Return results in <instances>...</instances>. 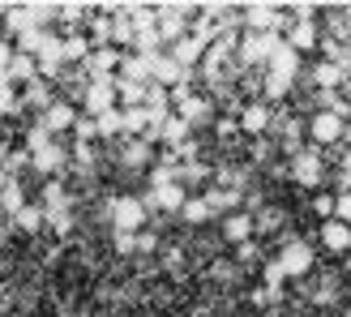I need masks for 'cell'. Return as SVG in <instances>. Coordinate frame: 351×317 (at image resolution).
I'll use <instances>...</instances> for the list:
<instances>
[{"label": "cell", "mask_w": 351, "mask_h": 317, "mask_svg": "<svg viewBox=\"0 0 351 317\" xmlns=\"http://www.w3.org/2000/svg\"><path fill=\"white\" fill-rule=\"evenodd\" d=\"M13 56H17V47H9L5 39H0V78L9 73V64H13Z\"/></svg>", "instance_id": "836d02e7"}, {"label": "cell", "mask_w": 351, "mask_h": 317, "mask_svg": "<svg viewBox=\"0 0 351 317\" xmlns=\"http://www.w3.org/2000/svg\"><path fill=\"white\" fill-rule=\"evenodd\" d=\"M0 206H5V215L26 210V202H22V185H17V180H0Z\"/></svg>", "instance_id": "4fadbf2b"}, {"label": "cell", "mask_w": 351, "mask_h": 317, "mask_svg": "<svg viewBox=\"0 0 351 317\" xmlns=\"http://www.w3.org/2000/svg\"><path fill=\"white\" fill-rule=\"evenodd\" d=\"M64 163V150L56 146V142H51V146H43L39 154H34V167H39V172H56Z\"/></svg>", "instance_id": "ffe728a7"}, {"label": "cell", "mask_w": 351, "mask_h": 317, "mask_svg": "<svg viewBox=\"0 0 351 317\" xmlns=\"http://www.w3.org/2000/svg\"><path fill=\"white\" fill-rule=\"evenodd\" d=\"M295 64H300V51H295L291 43H283V47L270 56V78H291Z\"/></svg>", "instance_id": "9c48e42d"}, {"label": "cell", "mask_w": 351, "mask_h": 317, "mask_svg": "<svg viewBox=\"0 0 351 317\" xmlns=\"http://www.w3.org/2000/svg\"><path fill=\"white\" fill-rule=\"evenodd\" d=\"M13 108H17V95H13L9 73H5V78H0V116H5V112H13Z\"/></svg>", "instance_id": "83f0119b"}, {"label": "cell", "mask_w": 351, "mask_h": 317, "mask_svg": "<svg viewBox=\"0 0 351 317\" xmlns=\"http://www.w3.org/2000/svg\"><path fill=\"white\" fill-rule=\"evenodd\" d=\"M210 206H215V210H223V206H232L236 202V193H210V198H206Z\"/></svg>", "instance_id": "d590c367"}, {"label": "cell", "mask_w": 351, "mask_h": 317, "mask_svg": "<svg viewBox=\"0 0 351 317\" xmlns=\"http://www.w3.org/2000/svg\"><path fill=\"white\" fill-rule=\"evenodd\" d=\"M335 215H339V223H351V189L335 198Z\"/></svg>", "instance_id": "1f68e13d"}, {"label": "cell", "mask_w": 351, "mask_h": 317, "mask_svg": "<svg viewBox=\"0 0 351 317\" xmlns=\"http://www.w3.org/2000/svg\"><path fill=\"white\" fill-rule=\"evenodd\" d=\"M73 129H77L82 142H90V137L99 133V120H95V116H77V125H73Z\"/></svg>", "instance_id": "4dcf8cb0"}, {"label": "cell", "mask_w": 351, "mask_h": 317, "mask_svg": "<svg viewBox=\"0 0 351 317\" xmlns=\"http://www.w3.org/2000/svg\"><path fill=\"white\" fill-rule=\"evenodd\" d=\"M39 125H43L47 133H64L69 125H77V112L69 108V103H51V108L43 112V120H39Z\"/></svg>", "instance_id": "52a82bcc"}, {"label": "cell", "mask_w": 351, "mask_h": 317, "mask_svg": "<svg viewBox=\"0 0 351 317\" xmlns=\"http://www.w3.org/2000/svg\"><path fill=\"white\" fill-rule=\"evenodd\" d=\"M322 240H326V249L343 253L347 244H351V227H347V223H339V219H326V227H322Z\"/></svg>", "instance_id": "30bf717a"}, {"label": "cell", "mask_w": 351, "mask_h": 317, "mask_svg": "<svg viewBox=\"0 0 351 317\" xmlns=\"http://www.w3.org/2000/svg\"><path fill=\"white\" fill-rule=\"evenodd\" d=\"M240 125L249 129V133H266V129H270V112L261 108V103H253V108L240 116Z\"/></svg>", "instance_id": "d6986e66"}, {"label": "cell", "mask_w": 351, "mask_h": 317, "mask_svg": "<svg viewBox=\"0 0 351 317\" xmlns=\"http://www.w3.org/2000/svg\"><path fill=\"white\" fill-rule=\"evenodd\" d=\"M313 210H317L322 219H330V215H335V198L326 193V198H317V202H313Z\"/></svg>", "instance_id": "e575fe53"}, {"label": "cell", "mask_w": 351, "mask_h": 317, "mask_svg": "<svg viewBox=\"0 0 351 317\" xmlns=\"http://www.w3.org/2000/svg\"><path fill=\"white\" fill-rule=\"evenodd\" d=\"M184 137H189V125L180 116H167L163 125H159V142H171V146H184Z\"/></svg>", "instance_id": "9a60e30c"}, {"label": "cell", "mask_w": 351, "mask_h": 317, "mask_svg": "<svg viewBox=\"0 0 351 317\" xmlns=\"http://www.w3.org/2000/svg\"><path fill=\"white\" fill-rule=\"evenodd\" d=\"M99 133H108V137L125 133V112H108V116H99Z\"/></svg>", "instance_id": "484cf974"}, {"label": "cell", "mask_w": 351, "mask_h": 317, "mask_svg": "<svg viewBox=\"0 0 351 317\" xmlns=\"http://www.w3.org/2000/svg\"><path fill=\"white\" fill-rule=\"evenodd\" d=\"M47 43H51L47 30H26V34H17V51H22V56H30V51H43Z\"/></svg>", "instance_id": "ac0fdd59"}, {"label": "cell", "mask_w": 351, "mask_h": 317, "mask_svg": "<svg viewBox=\"0 0 351 317\" xmlns=\"http://www.w3.org/2000/svg\"><path fill=\"white\" fill-rule=\"evenodd\" d=\"M125 133H150V112L146 108H125Z\"/></svg>", "instance_id": "603a6c76"}, {"label": "cell", "mask_w": 351, "mask_h": 317, "mask_svg": "<svg viewBox=\"0 0 351 317\" xmlns=\"http://www.w3.org/2000/svg\"><path fill=\"white\" fill-rule=\"evenodd\" d=\"M116 112V78H95L90 91H86V116H108Z\"/></svg>", "instance_id": "7a4b0ae2"}, {"label": "cell", "mask_w": 351, "mask_h": 317, "mask_svg": "<svg viewBox=\"0 0 351 317\" xmlns=\"http://www.w3.org/2000/svg\"><path fill=\"white\" fill-rule=\"evenodd\" d=\"M308 137L313 142H339L343 137V116L339 112H317L308 120Z\"/></svg>", "instance_id": "5b68a950"}, {"label": "cell", "mask_w": 351, "mask_h": 317, "mask_svg": "<svg viewBox=\"0 0 351 317\" xmlns=\"http://www.w3.org/2000/svg\"><path fill=\"white\" fill-rule=\"evenodd\" d=\"M180 78H184V64L176 56H154V86H163V91L171 86V91H176Z\"/></svg>", "instance_id": "8992f818"}, {"label": "cell", "mask_w": 351, "mask_h": 317, "mask_svg": "<svg viewBox=\"0 0 351 317\" xmlns=\"http://www.w3.org/2000/svg\"><path fill=\"white\" fill-rule=\"evenodd\" d=\"M112 223H116V232L133 236L137 227L146 223V202L142 198H116L112 202Z\"/></svg>", "instance_id": "6da1fadb"}, {"label": "cell", "mask_w": 351, "mask_h": 317, "mask_svg": "<svg viewBox=\"0 0 351 317\" xmlns=\"http://www.w3.org/2000/svg\"><path fill=\"white\" fill-rule=\"evenodd\" d=\"M278 47H283V39H278L274 30H270V34H253V30H249V34H244V43H240V56H244V60H270Z\"/></svg>", "instance_id": "277c9868"}, {"label": "cell", "mask_w": 351, "mask_h": 317, "mask_svg": "<svg viewBox=\"0 0 351 317\" xmlns=\"http://www.w3.org/2000/svg\"><path fill=\"white\" fill-rule=\"evenodd\" d=\"M291 176H295L300 185H317V180H322V158H313V154H295Z\"/></svg>", "instance_id": "8fae6325"}, {"label": "cell", "mask_w": 351, "mask_h": 317, "mask_svg": "<svg viewBox=\"0 0 351 317\" xmlns=\"http://www.w3.org/2000/svg\"><path fill=\"white\" fill-rule=\"evenodd\" d=\"M278 270H283V279H300V274H308L313 270V249L304 240H291L283 253H278V261H274Z\"/></svg>", "instance_id": "3957f363"}, {"label": "cell", "mask_w": 351, "mask_h": 317, "mask_svg": "<svg viewBox=\"0 0 351 317\" xmlns=\"http://www.w3.org/2000/svg\"><path fill=\"white\" fill-rule=\"evenodd\" d=\"M180 13H184V9H163V13H159V39H180V34H184Z\"/></svg>", "instance_id": "2e32d148"}, {"label": "cell", "mask_w": 351, "mask_h": 317, "mask_svg": "<svg viewBox=\"0 0 351 317\" xmlns=\"http://www.w3.org/2000/svg\"><path fill=\"white\" fill-rule=\"evenodd\" d=\"M313 39H317V26H313V22H300V26L291 30V39H287V43H291L295 51H304V47H313Z\"/></svg>", "instance_id": "cb8c5ba5"}, {"label": "cell", "mask_w": 351, "mask_h": 317, "mask_svg": "<svg viewBox=\"0 0 351 317\" xmlns=\"http://www.w3.org/2000/svg\"><path fill=\"white\" fill-rule=\"evenodd\" d=\"M13 223L22 227V232H39V223H43V210L26 206V210H17V215H13Z\"/></svg>", "instance_id": "d4e9b609"}, {"label": "cell", "mask_w": 351, "mask_h": 317, "mask_svg": "<svg viewBox=\"0 0 351 317\" xmlns=\"http://www.w3.org/2000/svg\"><path fill=\"white\" fill-rule=\"evenodd\" d=\"M171 56H176V60H180V64L189 69L193 60L202 56V39H197V34H193V39H180V43H176V51H171Z\"/></svg>", "instance_id": "7402d4cb"}, {"label": "cell", "mask_w": 351, "mask_h": 317, "mask_svg": "<svg viewBox=\"0 0 351 317\" xmlns=\"http://www.w3.org/2000/svg\"><path fill=\"white\" fill-rule=\"evenodd\" d=\"M34 73H39V60H30V56H22V51H17L13 56V64H9V82H34Z\"/></svg>", "instance_id": "5bb4252c"}, {"label": "cell", "mask_w": 351, "mask_h": 317, "mask_svg": "<svg viewBox=\"0 0 351 317\" xmlns=\"http://www.w3.org/2000/svg\"><path fill=\"white\" fill-rule=\"evenodd\" d=\"M180 215H184L189 223H206L210 215H215V206H210L206 198H189V202H184V210H180Z\"/></svg>", "instance_id": "44dd1931"}, {"label": "cell", "mask_w": 351, "mask_h": 317, "mask_svg": "<svg viewBox=\"0 0 351 317\" xmlns=\"http://www.w3.org/2000/svg\"><path fill=\"white\" fill-rule=\"evenodd\" d=\"M343 82V69L339 64H322L317 69V86H339Z\"/></svg>", "instance_id": "f546056e"}, {"label": "cell", "mask_w": 351, "mask_h": 317, "mask_svg": "<svg viewBox=\"0 0 351 317\" xmlns=\"http://www.w3.org/2000/svg\"><path fill=\"white\" fill-rule=\"evenodd\" d=\"M0 219H5V206H0Z\"/></svg>", "instance_id": "74e56055"}, {"label": "cell", "mask_w": 351, "mask_h": 317, "mask_svg": "<svg viewBox=\"0 0 351 317\" xmlns=\"http://www.w3.org/2000/svg\"><path fill=\"white\" fill-rule=\"evenodd\" d=\"M86 56H90L86 39H64V60H86Z\"/></svg>", "instance_id": "f1b7e54d"}, {"label": "cell", "mask_w": 351, "mask_h": 317, "mask_svg": "<svg viewBox=\"0 0 351 317\" xmlns=\"http://www.w3.org/2000/svg\"><path fill=\"white\" fill-rule=\"evenodd\" d=\"M184 202H189V198H184L180 185H163V189H154L150 198H146V210H150V206H159V210H184Z\"/></svg>", "instance_id": "ba28073f"}, {"label": "cell", "mask_w": 351, "mask_h": 317, "mask_svg": "<svg viewBox=\"0 0 351 317\" xmlns=\"http://www.w3.org/2000/svg\"><path fill=\"white\" fill-rule=\"evenodd\" d=\"M146 158H150L146 142H137V146H129V150H125V163H133V167H137V163H146Z\"/></svg>", "instance_id": "d6a6232c"}, {"label": "cell", "mask_w": 351, "mask_h": 317, "mask_svg": "<svg viewBox=\"0 0 351 317\" xmlns=\"http://www.w3.org/2000/svg\"><path fill=\"white\" fill-rule=\"evenodd\" d=\"M249 232H253V219L249 215H227L223 219V236L232 240V244H244V240H249Z\"/></svg>", "instance_id": "7c38bea8"}, {"label": "cell", "mask_w": 351, "mask_h": 317, "mask_svg": "<svg viewBox=\"0 0 351 317\" xmlns=\"http://www.w3.org/2000/svg\"><path fill=\"white\" fill-rule=\"evenodd\" d=\"M116 249H120V253H133V249H137V240L125 236V232H116Z\"/></svg>", "instance_id": "8d00e7d4"}, {"label": "cell", "mask_w": 351, "mask_h": 317, "mask_svg": "<svg viewBox=\"0 0 351 317\" xmlns=\"http://www.w3.org/2000/svg\"><path fill=\"white\" fill-rule=\"evenodd\" d=\"M43 206L60 215V210H64V189H60V185H47V189H43Z\"/></svg>", "instance_id": "4316f807"}, {"label": "cell", "mask_w": 351, "mask_h": 317, "mask_svg": "<svg viewBox=\"0 0 351 317\" xmlns=\"http://www.w3.org/2000/svg\"><path fill=\"white\" fill-rule=\"evenodd\" d=\"M116 64H125V56L112 51V47H103V51H95V56H90V73L95 78H108V69H116Z\"/></svg>", "instance_id": "e0dca14e"}]
</instances>
